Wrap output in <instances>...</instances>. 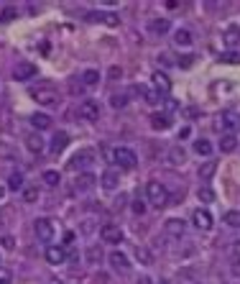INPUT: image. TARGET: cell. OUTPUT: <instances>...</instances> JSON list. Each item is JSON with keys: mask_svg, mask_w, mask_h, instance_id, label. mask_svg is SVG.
Here are the masks:
<instances>
[{"mask_svg": "<svg viewBox=\"0 0 240 284\" xmlns=\"http://www.w3.org/2000/svg\"><path fill=\"white\" fill-rule=\"evenodd\" d=\"M146 197H148V202L153 208H166L169 205V190L161 184V182H148L146 184Z\"/></svg>", "mask_w": 240, "mask_h": 284, "instance_id": "obj_1", "label": "cell"}, {"mask_svg": "<svg viewBox=\"0 0 240 284\" xmlns=\"http://www.w3.org/2000/svg\"><path fill=\"white\" fill-rule=\"evenodd\" d=\"M110 159H112V164H115V167H120V169H133V167L138 164L136 151H133V149H128V146H117V149H112Z\"/></svg>", "mask_w": 240, "mask_h": 284, "instance_id": "obj_2", "label": "cell"}, {"mask_svg": "<svg viewBox=\"0 0 240 284\" xmlns=\"http://www.w3.org/2000/svg\"><path fill=\"white\" fill-rule=\"evenodd\" d=\"M38 105H44V108H54V105H59V92L54 90V87H49V85H38V87H31V92H28Z\"/></svg>", "mask_w": 240, "mask_h": 284, "instance_id": "obj_3", "label": "cell"}, {"mask_svg": "<svg viewBox=\"0 0 240 284\" xmlns=\"http://www.w3.org/2000/svg\"><path fill=\"white\" fill-rule=\"evenodd\" d=\"M33 233H36L38 241H41V243H49V246H51V241L56 238V228H54V223H51L49 218H36V220H33Z\"/></svg>", "mask_w": 240, "mask_h": 284, "instance_id": "obj_4", "label": "cell"}, {"mask_svg": "<svg viewBox=\"0 0 240 284\" xmlns=\"http://www.w3.org/2000/svg\"><path fill=\"white\" fill-rule=\"evenodd\" d=\"M77 113L82 120H87V123H95V120H100V103L97 100H82Z\"/></svg>", "mask_w": 240, "mask_h": 284, "instance_id": "obj_5", "label": "cell"}, {"mask_svg": "<svg viewBox=\"0 0 240 284\" xmlns=\"http://www.w3.org/2000/svg\"><path fill=\"white\" fill-rule=\"evenodd\" d=\"M100 238L105 241V243H120L126 238V233H123V228H120L117 223H105L102 228H100Z\"/></svg>", "mask_w": 240, "mask_h": 284, "instance_id": "obj_6", "label": "cell"}, {"mask_svg": "<svg viewBox=\"0 0 240 284\" xmlns=\"http://www.w3.org/2000/svg\"><path fill=\"white\" fill-rule=\"evenodd\" d=\"M36 74H38V69H36V64H33V62H18V64L13 67V79H18V82L33 79Z\"/></svg>", "mask_w": 240, "mask_h": 284, "instance_id": "obj_7", "label": "cell"}, {"mask_svg": "<svg viewBox=\"0 0 240 284\" xmlns=\"http://www.w3.org/2000/svg\"><path fill=\"white\" fill-rule=\"evenodd\" d=\"M95 161V151H90V149H82V151H77L74 156H72V161H69V169H85V167H90Z\"/></svg>", "mask_w": 240, "mask_h": 284, "instance_id": "obj_8", "label": "cell"}, {"mask_svg": "<svg viewBox=\"0 0 240 284\" xmlns=\"http://www.w3.org/2000/svg\"><path fill=\"white\" fill-rule=\"evenodd\" d=\"M107 261H110L112 271H120V274H128V271H131V259H128L123 251H110Z\"/></svg>", "mask_w": 240, "mask_h": 284, "instance_id": "obj_9", "label": "cell"}, {"mask_svg": "<svg viewBox=\"0 0 240 284\" xmlns=\"http://www.w3.org/2000/svg\"><path fill=\"white\" fill-rule=\"evenodd\" d=\"M46 261L49 264H54V266H62V264H67V249L64 246H56V243H51V246H46Z\"/></svg>", "mask_w": 240, "mask_h": 284, "instance_id": "obj_10", "label": "cell"}, {"mask_svg": "<svg viewBox=\"0 0 240 284\" xmlns=\"http://www.w3.org/2000/svg\"><path fill=\"white\" fill-rule=\"evenodd\" d=\"M95 184H97V177L92 172H82L74 179V192H90V190H95Z\"/></svg>", "mask_w": 240, "mask_h": 284, "instance_id": "obj_11", "label": "cell"}, {"mask_svg": "<svg viewBox=\"0 0 240 284\" xmlns=\"http://www.w3.org/2000/svg\"><path fill=\"white\" fill-rule=\"evenodd\" d=\"M192 223H194L199 230H210V228H212V215H210V210L197 208L194 215H192Z\"/></svg>", "mask_w": 240, "mask_h": 284, "instance_id": "obj_12", "label": "cell"}, {"mask_svg": "<svg viewBox=\"0 0 240 284\" xmlns=\"http://www.w3.org/2000/svg\"><path fill=\"white\" fill-rule=\"evenodd\" d=\"M151 128L153 131H169L171 128V115L169 113H153L151 115Z\"/></svg>", "mask_w": 240, "mask_h": 284, "instance_id": "obj_13", "label": "cell"}, {"mask_svg": "<svg viewBox=\"0 0 240 284\" xmlns=\"http://www.w3.org/2000/svg\"><path fill=\"white\" fill-rule=\"evenodd\" d=\"M222 41H225L227 52H235V46L240 44V28H237V26L225 28V33H222Z\"/></svg>", "mask_w": 240, "mask_h": 284, "instance_id": "obj_14", "label": "cell"}, {"mask_svg": "<svg viewBox=\"0 0 240 284\" xmlns=\"http://www.w3.org/2000/svg\"><path fill=\"white\" fill-rule=\"evenodd\" d=\"M87 21H95V23L100 21V23H105V26H112V28H115V26H120V18H117V13H102V11H100V13H87Z\"/></svg>", "mask_w": 240, "mask_h": 284, "instance_id": "obj_15", "label": "cell"}, {"mask_svg": "<svg viewBox=\"0 0 240 284\" xmlns=\"http://www.w3.org/2000/svg\"><path fill=\"white\" fill-rule=\"evenodd\" d=\"M67 146H69V133H67V131H56V133L51 136V146H49L51 154H62Z\"/></svg>", "mask_w": 240, "mask_h": 284, "instance_id": "obj_16", "label": "cell"}, {"mask_svg": "<svg viewBox=\"0 0 240 284\" xmlns=\"http://www.w3.org/2000/svg\"><path fill=\"white\" fill-rule=\"evenodd\" d=\"M100 184H102V190L112 192V190H117V184H120V174H117L115 169H107V172H102Z\"/></svg>", "mask_w": 240, "mask_h": 284, "instance_id": "obj_17", "label": "cell"}, {"mask_svg": "<svg viewBox=\"0 0 240 284\" xmlns=\"http://www.w3.org/2000/svg\"><path fill=\"white\" fill-rule=\"evenodd\" d=\"M217 120H220V123H217V128H220V131L232 133V128L237 126V120H240V118H237L235 113H220V118H217Z\"/></svg>", "mask_w": 240, "mask_h": 284, "instance_id": "obj_18", "label": "cell"}, {"mask_svg": "<svg viewBox=\"0 0 240 284\" xmlns=\"http://www.w3.org/2000/svg\"><path fill=\"white\" fill-rule=\"evenodd\" d=\"M153 87L158 90V92H161V95H166V92H171V79L164 74V72H153Z\"/></svg>", "mask_w": 240, "mask_h": 284, "instance_id": "obj_19", "label": "cell"}, {"mask_svg": "<svg viewBox=\"0 0 240 284\" xmlns=\"http://www.w3.org/2000/svg\"><path fill=\"white\" fill-rule=\"evenodd\" d=\"M166 233L174 235V238H182V235L187 233V223H184L182 218H169V220H166Z\"/></svg>", "mask_w": 240, "mask_h": 284, "instance_id": "obj_20", "label": "cell"}, {"mask_svg": "<svg viewBox=\"0 0 240 284\" xmlns=\"http://www.w3.org/2000/svg\"><path fill=\"white\" fill-rule=\"evenodd\" d=\"M26 149H28L31 154H44V149H46V141L41 138V133H31V136L26 138Z\"/></svg>", "mask_w": 240, "mask_h": 284, "instance_id": "obj_21", "label": "cell"}, {"mask_svg": "<svg viewBox=\"0 0 240 284\" xmlns=\"http://www.w3.org/2000/svg\"><path fill=\"white\" fill-rule=\"evenodd\" d=\"M136 92H138V95H143V100H146L148 105H161V100H164L158 90H148V87H141V85L136 87Z\"/></svg>", "mask_w": 240, "mask_h": 284, "instance_id": "obj_22", "label": "cell"}, {"mask_svg": "<svg viewBox=\"0 0 240 284\" xmlns=\"http://www.w3.org/2000/svg\"><path fill=\"white\" fill-rule=\"evenodd\" d=\"M169 28H171L169 18H151V23H148V31L156 33V36H164Z\"/></svg>", "mask_w": 240, "mask_h": 284, "instance_id": "obj_23", "label": "cell"}, {"mask_svg": "<svg viewBox=\"0 0 240 284\" xmlns=\"http://www.w3.org/2000/svg\"><path fill=\"white\" fill-rule=\"evenodd\" d=\"M192 41H194V38H192V31L189 28H176L174 31V44L176 46H184L187 49V46H192Z\"/></svg>", "mask_w": 240, "mask_h": 284, "instance_id": "obj_24", "label": "cell"}, {"mask_svg": "<svg viewBox=\"0 0 240 284\" xmlns=\"http://www.w3.org/2000/svg\"><path fill=\"white\" fill-rule=\"evenodd\" d=\"M31 126H33L36 131H46V128L51 126V118H49L46 113H33V115H31Z\"/></svg>", "mask_w": 240, "mask_h": 284, "instance_id": "obj_25", "label": "cell"}, {"mask_svg": "<svg viewBox=\"0 0 240 284\" xmlns=\"http://www.w3.org/2000/svg\"><path fill=\"white\" fill-rule=\"evenodd\" d=\"M237 149V136L235 133H222V138H220V151L222 154H232Z\"/></svg>", "mask_w": 240, "mask_h": 284, "instance_id": "obj_26", "label": "cell"}, {"mask_svg": "<svg viewBox=\"0 0 240 284\" xmlns=\"http://www.w3.org/2000/svg\"><path fill=\"white\" fill-rule=\"evenodd\" d=\"M194 154L210 159V156H212V144H210L207 138H197V141H194Z\"/></svg>", "mask_w": 240, "mask_h": 284, "instance_id": "obj_27", "label": "cell"}, {"mask_svg": "<svg viewBox=\"0 0 240 284\" xmlns=\"http://www.w3.org/2000/svg\"><path fill=\"white\" fill-rule=\"evenodd\" d=\"M217 172V161H205V164L202 167H199V179H202V182H210V177Z\"/></svg>", "mask_w": 240, "mask_h": 284, "instance_id": "obj_28", "label": "cell"}, {"mask_svg": "<svg viewBox=\"0 0 240 284\" xmlns=\"http://www.w3.org/2000/svg\"><path fill=\"white\" fill-rule=\"evenodd\" d=\"M11 192H23V174L21 172H13L11 177H8V184H6Z\"/></svg>", "mask_w": 240, "mask_h": 284, "instance_id": "obj_29", "label": "cell"}, {"mask_svg": "<svg viewBox=\"0 0 240 284\" xmlns=\"http://www.w3.org/2000/svg\"><path fill=\"white\" fill-rule=\"evenodd\" d=\"M97 82H100V72H97V69L82 72V85H85V87H95Z\"/></svg>", "mask_w": 240, "mask_h": 284, "instance_id": "obj_30", "label": "cell"}, {"mask_svg": "<svg viewBox=\"0 0 240 284\" xmlns=\"http://www.w3.org/2000/svg\"><path fill=\"white\" fill-rule=\"evenodd\" d=\"M128 100H131L128 92H112V95H110V105H112L115 110H117V108H126Z\"/></svg>", "mask_w": 240, "mask_h": 284, "instance_id": "obj_31", "label": "cell"}, {"mask_svg": "<svg viewBox=\"0 0 240 284\" xmlns=\"http://www.w3.org/2000/svg\"><path fill=\"white\" fill-rule=\"evenodd\" d=\"M136 259H138L143 266H151V264H153V254H151L146 246H136Z\"/></svg>", "mask_w": 240, "mask_h": 284, "instance_id": "obj_32", "label": "cell"}, {"mask_svg": "<svg viewBox=\"0 0 240 284\" xmlns=\"http://www.w3.org/2000/svg\"><path fill=\"white\" fill-rule=\"evenodd\" d=\"M184 159H187V154H184V149H182V146H174V149L169 151V161H171L174 167L184 164Z\"/></svg>", "mask_w": 240, "mask_h": 284, "instance_id": "obj_33", "label": "cell"}, {"mask_svg": "<svg viewBox=\"0 0 240 284\" xmlns=\"http://www.w3.org/2000/svg\"><path fill=\"white\" fill-rule=\"evenodd\" d=\"M41 179H44L49 187H59V182H62V174H59L56 169H46V172L41 174Z\"/></svg>", "mask_w": 240, "mask_h": 284, "instance_id": "obj_34", "label": "cell"}, {"mask_svg": "<svg viewBox=\"0 0 240 284\" xmlns=\"http://www.w3.org/2000/svg\"><path fill=\"white\" fill-rule=\"evenodd\" d=\"M13 18H18V8L16 6H6L3 11H0V21L3 23H11Z\"/></svg>", "mask_w": 240, "mask_h": 284, "instance_id": "obj_35", "label": "cell"}, {"mask_svg": "<svg viewBox=\"0 0 240 284\" xmlns=\"http://www.w3.org/2000/svg\"><path fill=\"white\" fill-rule=\"evenodd\" d=\"M41 197V192H38V187H23V202H28V205H33V202Z\"/></svg>", "mask_w": 240, "mask_h": 284, "instance_id": "obj_36", "label": "cell"}, {"mask_svg": "<svg viewBox=\"0 0 240 284\" xmlns=\"http://www.w3.org/2000/svg\"><path fill=\"white\" fill-rule=\"evenodd\" d=\"M197 197H199V202H212V200H215V192H212L207 184H202V187L197 190Z\"/></svg>", "mask_w": 240, "mask_h": 284, "instance_id": "obj_37", "label": "cell"}, {"mask_svg": "<svg viewBox=\"0 0 240 284\" xmlns=\"http://www.w3.org/2000/svg\"><path fill=\"white\" fill-rule=\"evenodd\" d=\"M220 62H225V64H240V52L235 49V52H222L220 54Z\"/></svg>", "mask_w": 240, "mask_h": 284, "instance_id": "obj_38", "label": "cell"}, {"mask_svg": "<svg viewBox=\"0 0 240 284\" xmlns=\"http://www.w3.org/2000/svg\"><path fill=\"white\" fill-rule=\"evenodd\" d=\"M230 228H240V210H230V213H225V218H222Z\"/></svg>", "mask_w": 240, "mask_h": 284, "instance_id": "obj_39", "label": "cell"}, {"mask_svg": "<svg viewBox=\"0 0 240 284\" xmlns=\"http://www.w3.org/2000/svg\"><path fill=\"white\" fill-rule=\"evenodd\" d=\"M87 259H90L92 264H100V259H102V249H100V246H90V251H87Z\"/></svg>", "mask_w": 240, "mask_h": 284, "instance_id": "obj_40", "label": "cell"}, {"mask_svg": "<svg viewBox=\"0 0 240 284\" xmlns=\"http://www.w3.org/2000/svg\"><path fill=\"white\" fill-rule=\"evenodd\" d=\"M0 246H3L6 251H13L16 249V238L13 235H3V238H0Z\"/></svg>", "mask_w": 240, "mask_h": 284, "instance_id": "obj_41", "label": "cell"}, {"mask_svg": "<svg viewBox=\"0 0 240 284\" xmlns=\"http://www.w3.org/2000/svg\"><path fill=\"white\" fill-rule=\"evenodd\" d=\"M11 279H13L11 269H6L3 264H0V284H11Z\"/></svg>", "mask_w": 240, "mask_h": 284, "instance_id": "obj_42", "label": "cell"}, {"mask_svg": "<svg viewBox=\"0 0 240 284\" xmlns=\"http://www.w3.org/2000/svg\"><path fill=\"white\" fill-rule=\"evenodd\" d=\"M192 64H194V57H192V54H187V57L179 59V67H184V69H189Z\"/></svg>", "mask_w": 240, "mask_h": 284, "instance_id": "obj_43", "label": "cell"}, {"mask_svg": "<svg viewBox=\"0 0 240 284\" xmlns=\"http://www.w3.org/2000/svg\"><path fill=\"white\" fill-rule=\"evenodd\" d=\"M133 213H136V215H143V213H146V205H143L141 200H136V202H133Z\"/></svg>", "mask_w": 240, "mask_h": 284, "instance_id": "obj_44", "label": "cell"}, {"mask_svg": "<svg viewBox=\"0 0 240 284\" xmlns=\"http://www.w3.org/2000/svg\"><path fill=\"white\" fill-rule=\"evenodd\" d=\"M107 74H110V79H117V77H123V69H120V67H112Z\"/></svg>", "mask_w": 240, "mask_h": 284, "instance_id": "obj_45", "label": "cell"}, {"mask_svg": "<svg viewBox=\"0 0 240 284\" xmlns=\"http://www.w3.org/2000/svg\"><path fill=\"white\" fill-rule=\"evenodd\" d=\"M189 136H192V128L189 126H182L179 128V138H189Z\"/></svg>", "mask_w": 240, "mask_h": 284, "instance_id": "obj_46", "label": "cell"}, {"mask_svg": "<svg viewBox=\"0 0 240 284\" xmlns=\"http://www.w3.org/2000/svg\"><path fill=\"white\" fill-rule=\"evenodd\" d=\"M158 59H161L164 64H171V54H166V52H164V54H158Z\"/></svg>", "mask_w": 240, "mask_h": 284, "instance_id": "obj_47", "label": "cell"}, {"mask_svg": "<svg viewBox=\"0 0 240 284\" xmlns=\"http://www.w3.org/2000/svg\"><path fill=\"white\" fill-rule=\"evenodd\" d=\"M166 108H169V110H176V108H179V105H176V103H174V100H166Z\"/></svg>", "mask_w": 240, "mask_h": 284, "instance_id": "obj_48", "label": "cell"}, {"mask_svg": "<svg viewBox=\"0 0 240 284\" xmlns=\"http://www.w3.org/2000/svg\"><path fill=\"white\" fill-rule=\"evenodd\" d=\"M138 284H153V281H151V276H141V279H138Z\"/></svg>", "mask_w": 240, "mask_h": 284, "instance_id": "obj_49", "label": "cell"}, {"mask_svg": "<svg viewBox=\"0 0 240 284\" xmlns=\"http://www.w3.org/2000/svg\"><path fill=\"white\" fill-rule=\"evenodd\" d=\"M6 190H8V187H0V197H3V195H6Z\"/></svg>", "mask_w": 240, "mask_h": 284, "instance_id": "obj_50", "label": "cell"}]
</instances>
